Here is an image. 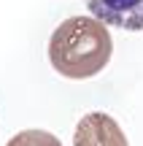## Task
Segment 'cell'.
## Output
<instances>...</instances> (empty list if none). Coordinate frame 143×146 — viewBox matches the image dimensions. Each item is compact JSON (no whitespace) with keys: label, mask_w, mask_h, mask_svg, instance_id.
I'll return each instance as SVG.
<instances>
[{"label":"cell","mask_w":143,"mask_h":146,"mask_svg":"<svg viewBox=\"0 0 143 146\" xmlns=\"http://www.w3.org/2000/svg\"><path fill=\"white\" fill-rule=\"evenodd\" d=\"M73 146H130L122 125L111 114L89 111L73 130Z\"/></svg>","instance_id":"obj_2"},{"label":"cell","mask_w":143,"mask_h":146,"mask_svg":"<svg viewBox=\"0 0 143 146\" xmlns=\"http://www.w3.org/2000/svg\"><path fill=\"white\" fill-rule=\"evenodd\" d=\"M5 146H62V143H59L57 135H51L46 130H22Z\"/></svg>","instance_id":"obj_4"},{"label":"cell","mask_w":143,"mask_h":146,"mask_svg":"<svg viewBox=\"0 0 143 146\" xmlns=\"http://www.w3.org/2000/svg\"><path fill=\"white\" fill-rule=\"evenodd\" d=\"M113 54L108 25L97 16H68L49 38V62L65 78L84 81L97 76Z\"/></svg>","instance_id":"obj_1"},{"label":"cell","mask_w":143,"mask_h":146,"mask_svg":"<svg viewBox=\"0 0 143 146\" xmlns=\"http://www.w3.org/2000/svg\"><path fill=\"white\" fill-rule=\"evenodd\" d=\"M84 5L108 27L143 33V0H84Z\"/></svg>","instance_id":"obj_3"}]
</instances>
